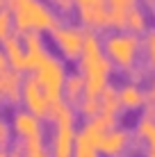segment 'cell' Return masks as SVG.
<instances>
[{
    "mask_svg": "<svg viewBox=\"0 0 155 157\" xmlns=\"http://www.w3.org/2000/svg\"><path fill=\"white\" fill-rule=\"evenodd\" d=\"M78 62H80V73L84 78V94L100 96V91L110 84L112 62L103 50V39L98 36V32L84 28V43Z\"/></svg>",
    "mask_w": 155,
    "mask_h": 157,
    "instance_id": "obj_1",
    "label": "cell"
},
{
    "mask_svg": "<svg viewBox=\"0 0 155 157\" xmlns=\"http://www.w3.org/2000/svg\"><path fill=\"white\" fill-rule=\"evenodd\" d=\"M7 7L14 16V30L18 32H52L62 23L57 12L44 0H7Z\"/></svg>",
    "mask_w": 155,
    "mask_h": 157,
    "instance_id": "obj_2",
    "label": "cell"
},
{
    "mask_svg": "<svg viewBox=\"0 0 155 157\" xmlns=\"http://www.w3.org/2000/svg\"><path fill=\"white\" fill-rule=\"evenodd\" d=\"M103 50L112 66H119L123 71H130L137 66V59L141 52V36L126 30H114L103 39Z\"/></svg>",
    "mask_w": 155,
    "mask_h": 157,
    "instance_id": "obj_3",
    "label": "cell"
},
{
    "mask_svg": "<svg viewBox=\"0 0 155 157\" xmlns=\"http://www.w3.org/2000/svg\"><path fill=\"white\" fill-rule=\"evenodd\" d=\"M116 125V116L98 114L76 132V146H73V157H98V141L105 130Z\"/></svg>",
    "mask_w": 155,
    "mask_h": 157,
    "instance_id": "obj_4",
    "label": "cell"
},
{
    "mask_svg": "<svg viewBox=\"0 0 155 157\" xmlns=\"http://www.w3.org/2000/svg\"><path fill=\"white\" fill-rule=\"evenodd\" d=\"M66 64L62 62L57 55L46 52V57L39 62V66L34 68V78L39 80V84L44 86L50 100H60L64 94V82H66Z\"/></svg>",
    "mask_w": 155,
    "mask_h": 157,
    "instance_id": "obj_5",
    "label": "cell"
},
{
    "mask_svg": "<svg viewBox=\"0 0 155 157\" xmlns=\"http://www.w3.org/2000/svg\"><path fill=\"white\" fill-rule=\"evenodd\" d=\"M52 39H55L57 48L64 57L78 59L84 43V28L78 23H60L52 30Z\"/></svg>",
    "mask_w": 155,
    "mask_h": 157,
    "instance_id": "obj_6",
    "label": "cell"
},
{
    "mask_svg": "<svg viewBox=\"0 0 155 157\" xmlns=\"http://www.w3.org/2000/svg\"><path fill=\"white\" fill-rule=\"evenodd\" d=\"M21 100H23L25 109L37 114L39 118H46L48 109H50V98L44 91V86L39 84V80L34 78V73H28L23 78V91H21Z\"/></svg>",
    "mask_w": 155,
    "mask_h": 157,
    "instance_id": "obj_7",
    "label": "cell"
},
{
    "mask_svg": "<svg viewBox=\"0 0 155 157\" xmlns=\"http://www.w3.org/2000/svg\"><path fill=\"white\" fill-rule=\"evenodd\" d=\"M14 132L21 137V141H28V139H37V137H46L44 134V121L37 114H32L23 107V109L14 112Z\"/></svg>",
    "mask_w": 155,
    "mask_h": 157,
    "instance_id": "obj_8",
    "label": "cell"
},
{
    "mask_svg": "<svg viewBox=\"0 0 155 157\" xmlns=\"http://www.w3.org/2000/svg\"><path fill=\"white\" fill-rule=\"evenodd\" d=\"M130 141H132L130 132H128L126 128H121V125H114V128H110V130L103 132V137H100V141H98V153H103L107 157H119L128 146H130Z\"/></svg>",
    "mask_w": 155,
    "mask_h": 157,
    "instance_id": "obj_9",
    "label": "cell"
},
{
    "mask_svg": "<svg viewBox=\"0 0 155 157\" xmlns=\"http://www.w3.org/2000/svg\"><path fill=\"white\" fill-rule=\"evenodd\" d=\"M76 125H55L50 137V153L52 157H73L76 146Z\"/></svg>",
    "mask_w": 155,
    "mask_h": 157,
    "instance_id": "obj_10",
    "label": "cell"
},
{
    "mask_svg": "<svg viewBox=\"0 0 155 157\" xmlns=\"http://www.w3.org/2000/svg\"><path fill=\"white\" fill-rule=\"evenodd\" d=\"M21 91H23V75L14 68H2L0 71V100L5 102H18Z\"/></svg>",
    "mask_w": 155,
    "mask_h": 157,
    "instance_id": "obj_11",
    "label": "cell"
},
{
    "mask_svg": "<svg viewBox=\"0 0 155 157\" xmlns=\"http://www.w3.org/2000/svg\"><path fill=\"white\" fill-rule=\"evenodd\" d=\"M2 50H5V55H7L9 68H14V71H18V73L28 71V57H25V48H23L21 34L12 32V34L2 41Z\"/></svg>",
    "mask_w": 155,
    "mask_h": 157,
    "instance_id": "obj_12",
    "label": "cell"
},
{
    "mask_svg": "<svg viewBox=\"0 0 155 157\" xmlns=\"http://www.w3.org/2000/svg\"><path fill=\"white\" fill-rule=\"evenodd\" d=\"M116 94H119L121 107H128V109H135V107L148 105L146 89H144L139 82H130V80H128L126 84H121L119 89H116Z\"/></svg>",
    "mask_w": 155,
    "mask_h": 157,
    "instance_id": "obj_13",
    "label": "cell"
},
{
    "mask_svg": "<svg viewBox=\"0 0 155 157\" xmlns=\"http://www.w3.org/2000/svg\"><path fill=\"white\" fill-rule=\"evenodd\" d=\"M76 107L71 105V102H66L64 98L60 100H52L50 102V109H48L46 118H50L52 125H76Z\"/></svg>",
    "mask_w": 155,
    "mask_h": 157,
    "instance_id": "obj_14",
    "label": "cell"
},
{
    "mask_svg": "<svg viewBox=\"0 0 155 157\" xmlns=\"http://www.w3.org/2000/svg\"><path fill=\"white\" fill-rule=\"evenodd\" d=\"M139 7V0H107L110 9V28L126 30V18L130 14V9Z\"/></svg>",
    "mask_w": 155,
    "mask_h": 157,
    "instance_id": "obj_15",
    "label": "cell"
},
{
    "mask_svg": "<svg viewBox=\"0 0 155 157\" xmlns=\"http://www.w3.org/2000/svg\"><path fill=\"white\" fill-rule=\"evenodd\" d=\"M64 100L71 102L73 107L80 102V98L84 96V78L80 71H73L66 75V82H64Z\"/></svg>",
    "mask_w": 155,
    "mask_h": 157,
    "instance_id": "obj_16",
    "label": "cell"
},
{
    "mask_svg": "<svg viewBox=\"0 0 155 157\" xmlns=\"http://www.w3.org/2000/svg\"><path fill=\"white\" fill-rule=\"evenodd\" d=\"M135 137L139 139V141H144L148 148L155 146V116L151 114V112H144V114L137 118V123H135Z\"/></svg>",
    "mask_w": 155,
    "mask_h": 157,
    "instance_id": "obj_17",
    "label": "cell"
},
{
    "mask_svg": "<svg viewBox=\"0 0 155 157\" xmlns=\"http://www.w3.org/2000/svg\"><path fill=\"white\" fill-rule=\"evenodd\" d=\"M126 32H132V34H139V36L148 32V14L141 5L130 9V14L126 18Z\"/></svg>",
    "mask_w": 155,
    "mask_h": 157,
    "instance_id": "obj_18",
    "label": "cell"
},
{
    "mask_svg": "<svg viewBox=\"0 0 155 157\" xmlns=\"http://www.w3.org/2000/svg\"><path fill=\"white\" fill-rule=\"evenodd\" d=\"M98 100H100V114H110V116H116V114H119L121 102H119V94H116L114 86L107 84L103 91H100Z\"/></svg>",
    "mask_w": 155,
    "mask_h": 157,
    "instance_id": "obj_19",
    "label": "cell"
},
{
    "mask_svg": "<svg viewBox=\"0 0 155 157\" xmlns=\"http://www.w3.org/2000/svg\"><path fill=\"white\" fill-rule=\"evenodd\" d=\"M76 112H80L82 116H87V121H89V118H94V116H98L100 114V100H98V96H87V94H84L82 98H80V102L76 105Z\"/></svg>",
    "mask_w": 155,
    "mask_h": 157,
    "instance_id": "obj_20",
    "label": "cell"
},
{
    "mask_svg": "<svg viewBox=\"0 0 155 157\" xmlns=\"http://www.w3.org/2000/svg\"><path fill=\"white\" fill-rule=\"evenodd\" d=\"M141 48H144V52H146V62H148V66L155 71V28H148V32L144 34V39H141Z\"/></svg>",
    "mask_w": 155,
    "mask_h": 157,
    "instance_id": "obj_21",
    "label": "cell"
},
{
    "mask_svg": "<svg viewBox=\"0 0 155 157\" xmlns=\"http://www.w3.org/2000/svg\"><path fill=\"white\" fill-rule=\"evenodd\" d=\"M14 32V16L9 12V7L0 9V41H5Z\"/></svg>",
    "mask_w": 155,
    "mask_h": 157,
    "instance_id": "obj_22",
    "label": "cell"
},
{
    "mask_svg": "<svg viewBox=\"0 0 155 157\" xmlns=\"http://www.w3.org/2000/svg\"><path fill=\"white\" fill-rule=\"evenodd\" d=\"M9 141H12V128H9V123L2 118V114H0V146L7 148Z\"/></svg>",
    "mask_w": 155,
    "mask_h": 157,
    "instance_id": "obj_23",
    "label": "cell"
},
{
    "mask_svg": "<svg viewBox=\"0 0 155 157\" xmlns=\"http://www.w3.org/2000/svg\"><path fill=\"white\" fill-rule=\"evenodd\" d=\"M73 5H78V9H91V7L107 5V0H73Z\"/></svg>",
    "mask_w": 155,
    "mask_h": 157,
    "instance_id": "obj_24",
    "label": "cell"
},
{
    "mask_svg": "<svg viewBox=\"0 0 155 157\" xmlns=\"http://www.w3.org/2000/svg\"><path fill=\"white\" fill-rule=\"evenodd\" d=\"M146 96H148V102H155V73L151 75V80H148V91H146Z\"/></svg>",
    "mask_w": 155,
    "mask_h": 157,
    "instance_id": "obj_25",
    "label": "cell"
},
{
    "mask_svg": "<svg viewBox=\"0 0 155 157\" xmlns=\"http://www.w3.org/2000/svg\"><path fill=\"white\" fill-rule=\"evenodd\" d=\"M52 2H55L62 12H71V7H73V0H52Z\"/></svg>",
    "mask_w": 155,
    "mask_h": 157,
    "instance_id": "obj_26",
    "label": "cell"
},
{
    "mask_svg": "<svg viewBox=\"0 0 155 157\" xmlns=\"http://www.w3.org/2000/svg\"><path fill=\"white\" fill-rule=\"evenodd\" d=\"M9 157H25V155H23V148H21L18 144H14V148L9 150Z\"/></svg>",
    "mask_w": 155,
    "mask_h": 157,
    "instance_id": "obj_27",
    "label": "cell"
},
{
    "mask_svg": "<svg viewBox=\"0 0 155 157\" xmlns=\"http://www.w3.org/2000/svg\"><path fill=\"white\" fill-rule=\"evenodd\" d=\"M7 66H9V62H7V55H5L2 46H0V71H2V68H7Z\"/></svg>",
    "mask_w": 155,
    "mask_h": 157,
    "instance_id": "obj_28",
    "label": "cell"
},
{
    "mask_svg": "<svg viewBox=\"0 0 155 157\" xmlns=\"http://www.w3.org/2000/svg\"><path fill=\"white\" fill-rule=\"evenodd\" d=\"M144 2V9H153L155 12V0H141Z\"/></svg>",
    "mask_w": 155,
    "mask_h": 157,
    "instance_id": "obj_29",
    "label": "cell"
},
{
    "mask_svg": "<svg viewBox=\"0 0 155 157\" xmlns=\"http://www.w3.org/2000/svg\"><path fill=\"white\" fill-rule=\"evenodd\" d=\"M0 157H9V150L5 146H0Z\"/></svg>",
    "mask_w": 155,
    "mask_h": 157,
    "instance_id": "obj_30",
    "label": "cell"
},
{
    "mask_svg": "<svg viewBox=\"0 0 155 157\" xmlns=\"http://www.w3.org/2000/svg\"><path fill=\"white\" fill-rule=\"evenodd\" d=\"M146 112H151V114L155 116V102H148V109H146Z\"/></svg>",
    "mask_w": 155,
    "mask_h": 157,
    "instance_id": "obj_31",
    "label": "cell"
},
{
    "mask_svg": "<svg viewBox=\"0 0 155 157\" xmlns=\"http://www.w3.org/2000/svg\"><path fill=\"white\" fill-rule=\"evenodd\" d=\"M148 157H155V146H151V148H148Z\"/></svg>",
    "mask_w": 155,
    "mask_h": 157,
    "instance_id": "obj_32",
    "label": "cell"
},
{
    "mask_svg": "<svg viewBox=\"0 0 155 157\" xmlns=\"http://www.w3.org/2000/svg\"><path fill=\"white\" fill-rule=\"evenodd\" d=\"M2 7H7V0H0V9Z\"/></svg>",
    "mask_w": 155,
    "mask_h": 157,
    "instance_id": "obj_33",
    "label": "cell"
},
{
    "mask_svg": "<svg viewBox=\"0 0 155 157\" xmlns=\"http://www.w3.org/2000/svg\"><path fill=\"white\" fill-rule=\"evenodd\" d=\"M37 157H50V155H48V153H41V155H37Z\"/></svg>",
    "mask_w": 155,
    "mask_h": 157,
    "instance_id": "obj_34",
    "label": "cell"
}]
</instances>
